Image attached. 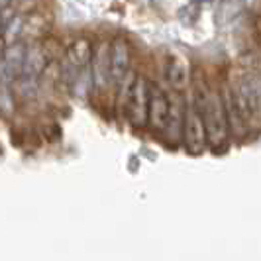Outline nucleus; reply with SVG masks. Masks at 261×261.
<instances>
[{
	"instance_id": "obj_13",
	"label": "nucleus",
	"mask_w": 261,
	"mask_h": 261,
	"mask_svg": "<svg viewBox=\"0 0 261 261\" xmlns=\"http://www.w3.org/2000/svg\"><path fill=\"white\" fill-rule=\"evenodd\" d=\"M39 45H41L43 55L47 57L49 63H51V61H61V57L65 55V49H67V47L61 45L59 39L51 38V36H43V38L39 39Z\"/></svg>"
},
{
	"instance_id": "obj_17",
	"label": "nucleus",
	"mask_w": 261,
	"mask_h": 261,
	"mask_svg": "<svg viewBox=\"0 0 261 261\" xmlns=\"http://www.w3.org/2000/svg\"><path fill=\"white\" fill-rule=\"evenodd\" d=\"M20 2V8H26V6H30V4H34L36 0H18Z\"/></svg>"
},
{
	"instance_id": "obj_9",
	"label": "nucleus",
	"mask_w": 261,
	"mask_h": 261,
	"mask_svg": "<svg viewBox=\"0 0 261 261\" xmlns=\"http://www.w3.org/2000/svg\"><path fill=\"white\" fill-rule=\"evenodd\" d=\"M47 63L49 61L43 55V49H41L39 41L26 43V59H24V71H22V75L39 79L41 73H43V69L47 67Z\"/></svg>"
},
{
	"instance_id": "obj_10",
	"label": "nucleus",
	"mask_w": 261,
	"mask_h": 261,
	"mask_svg": "<svg viewBox=\"0 0 261 261\" xmlns=\"http://www.w3.org/2000/svg\"><path fill=\"white\" fill-rule=\"evenodd\" d=\"M92 47H94V45H92V41L89 38H77L65 49V57L73 65H77L79 69H83V67L91 65Z\"/></svg>"
},
{
	"instance_id": "obj_19",
	"label": "nucleus",
	"mask_w": 261,
	"mask_h": 261,
	"mask_svg": "<svg viewBox=\"0 0 261 261\" xmlns=\"http://www.w3.org/2000/svg\"><path fill=\"white\" fill-rule=\"evenodd\" d=\"M196 2H198V4H200V2H208V0H196Z\"/></svg>"
},
{
	"instance_id": "obj_18",
	"label": "nucleus",
	"mask_w": 261,
	"mask_h": 261,
	"mask_svg": "<svg viewBox=\"0 0 261 261\" xmlns=\"http://www.w3.org/2000/svg\"><path fill=\"white\" fill-rule=\"evenodd\" d=\"M14 0H0V8H4V6H10Z\"/></svg>"
},
{
	"instance_id": "obj_11",
	"label": "nucleus",
	"mask_w": 261,
	"mask_h": 261,
	"mask_svg": "<svg viewBox=\"0 0 261 261\" xmlns=\"http://www.w3.org/2000/svg\"><path fill=\"white\" fill-rule=\"evenodd\" d=\"M49 30V22L45 20V16L41 12L26 14L24 20V36H30L32 39H41Z\"/></svg>"
},
{
	"instance_id": "obj_15",
	"label": "nucleus",
	"mask_w": 261,
	"mask_h": 261,
	"mask_svg": "<svg viewBox=\"0 0 261 261\" xmlns=\"http://www.w3.org/2000/svg\"><path fill=\"white\" fill-rule=\"evenodd\" d=\"M16 110V102H14L12 85H0V112L4 116H12Z\"/></svg>"
},
{
	"instance_id": "obj_16",
	"label": "nucleus",
	"mask_w": 261,
	"mask_h": 261,
	"mask_svg": "<svg viewBox=\"0 0 261 261\" xmlns=\"http://www.w3.org/2000/svg\"><path fill=\"white\" fill-rule=\"evenodd\" d=\"M6 47H8V43H6V39H4L2 32H0V59L4 57V51H6Z\"/></svg>"
},
{
	"instance_id": "obj_12",
	"label": "nucleus",
	"mask_w": 261,
	"mask_h": 261,
	"mask_svg": "<svg viewBox=\"0 0 261 261\" xmlns=\"http://www.w3.org/2000/svg\"><path fill=\"white\" fill-rule=\"evenodd\" d=\"M244 4H246V0H220L218 10H216V22L220 26H226L244 10Z\"/></svg>"
},
{
	"instance_id": "obj_8",
	"label": "nucleus",
	"mask_w": 261,
	"mask_h": 261,
	"mask_svg": "<svg viewBox=\"0 0 261 261\" xmlns=\"http://www.w3.org/2000/svg\"><path fill=\"white\" fill-rule=\"evenodd\" d=\"M165 77H167L171 91L183 92L191 83V71H189V67L181 57H171V59H167Z\"/></svg>"
},
{
	"instance_id": "obj_1",
	"label": "nucleus",
	"mask_w": 261,
	"mask_h": 261,
	"mask_svg": "<svg viewBox=\"0 0 261 261\" xmlns=\"http://www.w3.org/2000/svg\"><path fill=\"white\" fill-rule=\"evenodd\" d=\"M198 112L202 114L204 120V128H206V140H208V147L218 151L222 145L228 142V132H230V124H228V114L224 108L222 92L210 91L208 98L200 106H196Z\"/></svg>"
},
{
	"instance_id": "obj_14",
	"label": "nucleus",
	"mask_w": 261,
	"mask_h": 261,
	"mask_svg": "<svg viewBox=\"0 0 261 261\" xmlns=\"http://www.w3.org/2000/svg\"><path fill=\"white\" fill-rule=\"evenodd\" d=\"M24 20H26V16L16 12V16H14L12 20L0 30L4 39H6V43H14V41L22 39V36H24Z\"/></svg>"
},
{
	"instance_id": "obj_2",
	"label": "nucleus",
	"mask_w": 261,
	"mask_h": 261,
	"mask_svg": "<svg viewBox=\"0 0 261 261\" xmlns=\"http://www.w3.org/2000/svg\"><path fill=\"white\" fill-rule=\"evenodd\" d=\"M147 105H149V81L144 75L132 79L130 91L124 100L126 118L136 130L147 126Z\"/></svg>"
},
{
	"instance_id": "obj_4",
	"label": "nucleus",
	"mask_w": 261,
	"mask_h": 261,
	"mask_svg": "<svg viewBox=\"0 0 261 261\" xmlns=\"http://www.w3.org/2000/svg\"><path fill=\"white\" fill-rule=\"evenodd\" d=\"M132 65V47L128 39L116 36L110 43V77H112V87H120L126 77L130 75Z\"/></svg>"
},
{
	"instance_id": "obj_5",
	"label": "nucleus",
	"mask_w": 261,
	"mask_h": 261,
	"mask_svg": "<svg viewBox=\"0 0 261 261\" xmlns=\"http://www.w3.org/2000/svg\"><path fill=\"white\" fill-rule=\"evenodd\" d=\"M169 116V94L159 85L149 83V105H147V128L161 134Z\"/></svg>"
},
{
	"instance_id": "obj_6",
	"label": "nucleus",
	"mask_w": 261,
	"mask_h": 261,
	"mask_svg": "<svg viewBox=\"0 0 261 261\" xmlns=\"http://www.w3.org/2000/svg\"><path fill=\"white\" fill-rule=\"evenodd\" d=\"M91 73H92V91L105 92L106 87L112 85V77H110V43L100 41V43H96L92 47Z\"/></svg>"
},
{
	"instance_id": "obj_7",
	"label": "nucleus",
	"mask_w": 261,
	"mask_h": 261,
	"mask_svg": "<svg viewBox=\"0 0 261 261\" xmlns=\"http://www.w3.org/2000/svg\"><path fill=\"white\" fill-rule=\"evenodd\" d=\"M185 110H187V100L183 98V92L173 91L169 94V116H167V124H165V128L161 132L171 144H179L183 140Z\"/></svg>"
},
{
	"instance_id": "obj_3",
	"label": "nucleus",
	"mask_w": 261,
	"mask_h": 261,
	"mask_svg": "<svg viewBox=\"0 0 261 261\" xmlns=\"http://www.w3.org/2000/svg\"><path fill=\"white\" fill-rule=\"evenodd\" d=\"M183 147L191 155H202L208 149V140H206V128L202 114L198 112L193 98L187 100V110H185L183 122Z\"/></svg>"
}]
</instances>
